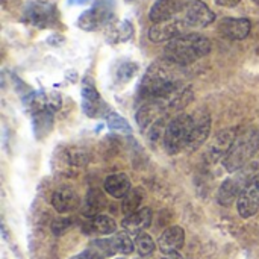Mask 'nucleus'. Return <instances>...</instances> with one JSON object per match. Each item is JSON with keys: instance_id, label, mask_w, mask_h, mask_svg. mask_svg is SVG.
Masks as SVG:
<instances>
[{"instance_id": "obj_1", "label": "nucleus", "mask_w": 259, "mask_h": 259, "mask_svg": "<svg viewBox=\"0 0 259 259\" xmlns=\"http://www.w3.org/2000/svg\"><path fill=\"white\" fill-rule=\"evenodd\" d=\"M178 67L167 59L153 62L140 83L141 96L149 100H170L179 94L184 88Z\"/></svg>"}, {"instance_id": "obj_2", "label": "nucleus", "mask_w": 259, "mask_h": 259, "mask_svg": "<svg viewBox=\"0 0 259 259\" xmlns=\"http://www.w3.org/2000/svg\"><path fill=\"white\" fill-rule=\"evenodd\" d=\"M211 52V41L200 33H184L167 42L164 56L175 65H190Z\"/></svg>"}, {"instance_id": "obj_3", "label": "nucleus", "mask_w": 259, "mask_h": 259, "mask_svg": "<svg viewBox=\"0 0 259 259\" xmlns=\"http://www.w3.org/2000/svg\"><path fill=\"white\" fill-rule=\"evenodd\" d=\"M259 150V131L258 129H244L238 132L234 144L223 156V167L229 171H238L244 167Z\"/></svg>"}, {"instance_id": "obj_4", "label": "nucleus", "mask_w": 259, "mask_h": 259, "mask_svg": "<svg viewBox=\"0 0 259 259\" xmlns=\"http://www.w3.org/2000/svg\"><path fill=\"white\" fill-rule=\"evenodd\" d=\"M193 131V114L176 115L164 131V147L167 153L176 155L182 150H188Z\"/></svg>"}, {"instance_id": "obj_5", "label": "nucleus", "mask_w": 259, "mask_h": 259, "mask_svg": "<svg viewBox=\"0 0 259 259\" xmlns=\"http://www.w3.org/2000/svg\"><path fill=\"white\" fill-rule=\"evenodd\" d=\"M115 15V0H96L91 8L77 18V27L87 32L99 30L108 26Z\"/></svg>"}, {"instance_id": "obj_6", "label": "nucleus", "mask_w": 259, "mask_h": 259, "mask_svg": "<svg viewBox=\"0 0 259 259\" xmlns=\"http://www.w3.org/2000/svg\"><path fill=\"white\" fill-rule=\"evenodd\" d=\"M21 20L38 29L56 27L59 26V12L55 3L36 0L26 5Z\"/></svg>"}, {"instance_id": "obj_7", "label": "nucleus", "mask_w": 259, "mask_h": 259, "mask_svg": "<svg viewBox=\"0 0 259 259\" xmlns=\"http://www.w3.org/2000/svg\"><path fill=\"white\" fill-rule=\"evenodd\" d=\"M82 109L90 118H99L103 115L106 117L109 114V106L105 103L90 77H85L82 83Z\"/></svg>"}, {"instance_id": "obj_8", "label": "nucleus", "mask_w": 259, "mask_h": 259, "mask_svg": "<svg viewBox=\"0 0 259 259\" xmlns=\"http://www.w3.org/2000/svg\"><path fill=\"white\" fill-rule=\"evenodd\" d=\"M182 20L185 21L187 27H206L214 23L215 14L205 2L191 0L184 9Z\"/></svg>"}, {"instance_id": "obj_9", "label": "nucleus", "mask_w": 259, "mask_h": 259, "mask_svg": "<svg viewBox=\"0 0 259 259\" xmlns=\"http://www.w3.org/2000/svg\"><path fill=\"white\" fill-rule=\"evenodd\" d=\"M23 103L32 115L36 112H53L55 114L61 108L62 99L58 93L36 91V93H29L27 96H24Z\"/></svg>"}, {"instance_id": "obj_10", "label": "nucleus", "mask_w": 259, "mask_h": 259, "mask_svg": "<svg viewBox=\"0 0 259 259\" xmlns=\"http://www.w3.org/2000/svg\"><path fill=\"white\" fill-rule=\"evenodd\" d=\"M238 214L243 219H250L259 211V176L246 182L237 200Z\"/></svg>"}, {"instance_id": "obj_11", "label": "nucleus", "mask_w": 259, "mask_h": 259, "mask_svg": "<svg viewBox=\"0 0 259 259\" xmlns=\"http://www.w3.org/2000/svg\"><path fill=\"white\" fill-rule=\"evenodd\" d=\"M167 100H149L146 105H143L137 112V123L138 126L146 131L152 126H155L156 121H162V115L170 111V103H165Z\"/></svg>"}, {"instance_id": "obj_12", "label": "nucleus", "mask_w": 259, "mask_h": 259, "mask_svg": "<svg viewBox=\"0 0 259 259\" xmlns=\"http://www.w3.org/2000/svg\"><path fill=\"white\" fill-rule=\"evenodd\" d=\"M187 29V24L182 18H173L164 23L153 24L149 30V38L153 42H170L175 38L184 35V30Z\"/></svg>"}, {"instance_id": "obj_13", "label": "nucleus", "mask_w": 259, "mask_h": 259, "mask_svg": "<svg viewBox=\"0 0 259 259\" xmlns=\"http://www.w3.org/2000/svg\"><path fill=\"white\" fill-rule=\"evenodd\" d=\"M185 6L187 5L184 0H155V3L150 8L149 18L155 24L164 23V21L176 18L178 14L184 12Z\"/></svg>"}, {"instance_id": "obj_14", "label": "nucleus", "mask_w": 259, "mask_h": 259, "mask_svg": "<svg viewBox=\"0 0 259 259\" xmlns=\"http://www.w3.org/2000/svg\"><path fill=\"white\" fill-rule=\"evenodd\" d=\"M252 29V23L247 18H235V17H226L219 23V32L226 39L238 41L244 39Z\"/></svg>"}, {"instance_id": "obj_15", "label": "nucleus", "mask_w": 259, "mask_h": 259, "mask_svg": "<svg viewBox=\"0 0 259 259\" xmlns=\"http://www.w3.org/2000/svg\"><path fill=\"white\" fill-rule=\"evenodd\" d=\"M209 134H211V115L202 111L197 114H193V131H191L188 150L199 149L208 140Z\"/></svg>"}, {"instance_id": "obj_16", "label": "nucleus", "mask_w": 259, "mask_h": 259, "mask_svg": "<svg viewBox=\"0 0 259 259\" xmlns=\"http://www.w3.org/2000/svg\"><path fill=\"white\" fill-rule=\"evenodd\" d=\"M237 135H238L237 127H229V129H223L222 132H219L208 147V156L212 161H215L217 158L223 159V156L228 153V150L234 144Z\"/></svg>"}, {"instance_id": "obj_17", "label": "nucleus", "mask_w": 259, "mask_h": 259, "mask_svg": "<svg viewBox=\"0 0 259 259\" xmlns=\"http://www.w3.org/2000/svg\"><path fill=\"white\" fill-rule=\"evenodd\" d=\"M185 243V231L181 226H170L162 232L158 241V247L164 255L179 252Z\"/></svg>"}, {"instance_id": "obj_18", "label": "nucleus", "mask_w": 259, "mask_h": 259, "mask_svg": "<svg viewBox=\"0 0 259 259\" xmlns=\"http://www.w3.org/2000/svg\"><path fill=\"white\" fill-rule=\"evenodd\" d=\"M52 206L59 214H67L79 206V196L73 188L61 187L52 196Z\"/></svg>"}, {"instance_id": "obj_19", "label": "nucleus", "mask_w": 259, "mask_h": 259, "mask_svg": "<svg viewBox=\"0 0 259 259\" xmlns=\"http://www.w3.org/2000/svg\"><path fill=\"white\" fill-rule=\"evenodd\" d=\"M150 223H152L150 208H141L137 212H134L132 215H127L121 222V226L127 234L138 235V234L144 232V229H147L150 226Z\"/></svg>"}, {"instance_id": "obj_20", "label": "nucleus", "mask_w": 259, "mask_h": 259, "mask_svg": "<svg viewBox=\"0 0 259 259\" xmlns=\"http://www.w3.org/2000/svg\"><path fill=\"white\" fill-rule=\"evenodd\" d=\"M131 190V179L124 173H115L105 179V191L114 199H124Z\"/></svg>"}, {"instance_id": "obj_21", "label": "nucleus", "mask_w": 259, "mask_h": 259, "mask_svg": "<svg viewBox=\"0 0 259 259\" xmlns=\"http://www.w3.org/2000/svg\"><path fill=\"white\" fill-rule=\"evenodd\" d=\"M244 185L240 184V179L234 178V179H226L220 188H219V194H217V202L222 206H231L235 200H238L240 193L243 190Z\"/></svg>"}, {"instance_id": "obj_22", "label": "nucleus", "mask_w": 259, "mask_h": 259, "mask_svg": "<svg viewBox=\"0 0 259 259\" xmlns=\"http://www.w3.org/2000/svg\"><path fill=\"white\" fill-rule=\"evenodd\" d=\"M117 229V223L114 219L108 215H96L93 217L83 228V232L91 235H111Z\"/></svg>"}, {"instance_id": "obj_23", "label": "nucleus", "mask_w": 259, "mask_h": 259, "mask_svg": "<svg viewBox=\"0 0 259 259\" xmlns=\"http://www.w3.org/2000/svg\"><path fill=\"white\" fill-rule=\"evenodd\" d=\"M105 206H106V200H105L103 194H102L99 190L93 188V190H90L88 194H87V199H85V205H83L82 214H83L85 217L93 219V217H96V215H100V212H102V209H103Z\"/></svg>"}, {"instance_id": "obj_24", "label": "nucleus", "mask_w": 259, "mask_h": 259, "mask_svg": "<svg viewBox=\"0 0 259 259\" xmlns=\"http://www.w3.org/2000/svg\"><path fill=\"white\" fill-rule=\"evenodd\" d=\"M33 120V132L36 140H42L49 135L53 127V112H36L32 115Z\"/></svg>"}, {"instance_id": "obj_25", "label": "nucleus", "mask_w": 259, "mask_h": 259, "mask_svg": "<svg viewBox=\"0 0 259 259\" xmlns=\"http://www.w3.org/2000/svg\"><path fill=\"white\" fill-rule=\"evenodd\" d=\"M134 36V24L129 20H123L114 24L108 33V41L111 42H126Z\"/></svg>"}, {"instance_id": "obj_26", "label": "nucleus", "mask_w": 259, "mask_h": 259, "mask_svg": "<svg viewBox=\"0 0 259 259\" xmlns=\"http://www.w3.org/2000/svg\"><path fill=\"white\" fill-rule=\"evenodd\" d=\"M141 200H143V193L140 188H134L127 193V196L123 199V205H121V211L123 214L127 215H132L134 212L138 211V206L141 205Z\"/></svg>"}, {"instance_id": "obj_27", "label": "nucleus", "mask_w": 259, "mask_h": 259, "mask_svg": "<svg viewBox=\"0 0 259 259\" xmlns=\"http://www.w3.org/2000/svg\"><path fill=\"white\" fill-rule=\"evenodd\" d=\"M138 64L137 62H132V61H124V62H121L118 67H117V70H115V73H114V76H115V80L118 82V83H126V82H129L137 73H138Z\"/></svg>"}, {"instance_id": "obj_28", "label": "nucleus", "mask_w": 259, "mask_h": 259, "mask_svg": "<svg viewBox=\"0 0 259 259\" xmlns=\"http://www.w3.org/2000/svg\"><path fill=\"white\" fill-rule=\"evenodd\" d=\"M135 249L137 252L141 255V256H147V255H152L156 249V244L153 241V238L146 234V232H141L137 235L135 238Z\"/></svg>"}, {"instance_id": "obj_29", "label": "nucleus", "mask_w": 259, "mask_h": 259, "mask_svg": "<svg viewBox=\"0 0 259 259\" xmlns=\"http://www.w3.org/2000/svg\"><path fill=\"white\" fill-rule=\"evenodd\" d=\"M112 243V247L115 252L118 253H123V255H129L134 252V241L129 238V235L126 232H120V234H115V237L111 240Z\"/></svg>"}, {"instance_id": "obj_30", "label": "nucleus", "mask_w": 259, "mask_h": 259, "mask_svg": "<svg viewBox=\"0 0 259 259\" xmlns=\"http://www.w3.org/2000/svg\"><path fill=\"white\" fill-rule=\"evenodd\" d=\"M105 120H106V126L111 131H118V132H126V134L132 132V127H131L129 121L124 117H121V115H118L115 112H109L105 117Z\"/></svg>"}, {"instance_id": "obj_31", "label": "nucleus", "mask_w": 259, "mask_h": 259, "mask_svg": "<svg viewBox=\"0 0 259 259\" xmlns=\"http://www.w3.org/2000/svg\"><path fill=\"white\" fill-rule=\"evenodd\" d=\"M71 225H73L71 219H68V217H59V219H56V220L52 223V232H53L56 237L64 235V234L71 228Z\"/></svg>"}, {"instance_id": "obj_32", "label": "nucleus", "mask_w": 259, "mask_h": 259, "mask_svg": "<svg viewBox=\"0 0 259 259\" xmlns=\"http://www.w3.org/2000/svg\"><path fill=\"white\" fill-rule=\"evenodd\" d=\"M105 258H106V255H105L103 252H100V250L94 246V247H90V249H87V250L80 252L79 255H76V256H73V258H70V259H105Z\"/></svg>"}, {"instance_id": "obj_33", "label": "nucleus", "mask_w": 259, "mask_h": 259, "mask_svg": "<svg viewBox=\"0 0 259 259\" xmlns=\"http://www.w3.org/2000/svg\"><path fill=\"white\" fill-rule=\"evenodd\" d=\"M240 2H241V0H215L217 5L225 6V8H234V6H237Z\"/></svg>"}, {"instance_id": "obj_34", "label": "nucleus", "mask_w": 259, "mask_h": 259, "mask_svg": "<svg viewBox=\"0 0 259 259\" xmlns=\"http://www.w3.org/2000/svg\"><path fill=\"white\" fill-rule=\"evenodd\" d=\"M162 259H184V258H182V255H179V252H175V253H168V255H165Z\"/></svg>"}, {"instance_id": "obj_35", "label": "nucleus", "mask_w": 259, "mask_h": 259, "mask_svg": "<svg viewBox=\"0 0 259 259\" xmlns=\"http://www.w3.org/2000/svg\"><path fill=\"white\" fill-rule=\"evenodd\" d=\"M91 0H68V5H85L90 3Z\"/></svg>"}, {"instance_id": "obj_36", "label": "nucleus", "mask_w": 259, "mask_h": 259, "mask_svg": "<svg viewBox=\"0 0 259 259\" xmlns=\"http://www.w3.org/2000/svg\"><path fill=\"white\" fill-rule=\"evenodd\" d=\"M252 2H255V3H258L259 5V0H252Z\"/></svg>"}, {"instance_id": "obj_37", "label": "nucleus", "mask_w": 259, "mask_h": 259, "mask_svg": "<svg viewBox=\"0 0 259 259\" xmlns=\"http://www.w3.org/2000/svg\"><path fill=\"white\" fill-rule=\"evenodd\" d=\"M127 2H132V0H127Z\"/></svg>"}, {"instance_id": "obj_38", "label": "nucleus", "mask_w": 259, "mask_h": 259, "mask_svg": "<svg viewBox=\"0 0 259 259\" xmlns=\"http://www.w3.org/2000/svg\"><path fill=\"white\" fill-rule=\"evenodd\" d=\"M118 259H123V258H118Z\"/></svg>"}, {"instance_id": "obj_39", "label": "nucleus", "mask_w": 259, "mask_h": 259, "mask_svg": "<svg viewBox=\"0 0 259 259\" xmlns=\"http://www.w3.org/2000/svg\"><path fill=\"white\" fill-rule=\"evenodd\" d=\"M137 259H140V258H137Z\"/></svg>"}]
</instances>
